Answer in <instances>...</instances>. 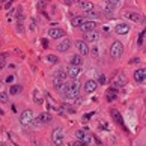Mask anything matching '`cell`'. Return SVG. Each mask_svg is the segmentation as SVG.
<instances>
[{"instance_id":"obj_1","label":"cell","mask_w":146,"mask_h":146,"mask_svg":"<svg viewBox=\"0 0 146 146\" xmlns=\"http://www.w3.org/2000/svg\"><path fill=\"white\" fill-rule=\"evenodd\" d=\"M62 92L65 94V96L69 100H72V98H77L78 96V92H80V84L77 82H69L66 84H63V88H62Z\"/></svg>"},{"instance_id":"obj_2","label":"cell","mask_w":146,"mask_h":146,"mask_svg":"<svg viewBox=\"0 0 146 146\" xmlns=\"http://www.w3.org/2000/svg\"><path fill=\"white\" fill-rule=\"evenodd\" d=\"M51 140L56 146H62L65 142V133L62 128H54L53 129V134H51Z\"/></svg>"},{"instance_id":"obj_3","label":"cell","mask_w":146,"mask_h":146,"mask_svg":"<svg viewBox=\"0 0 146 146\" xmlns=\"http://www.w3.org/2000/svg\"><path fill=\"white\" fill-rule=\"evenodd\" d=\"M122 53H123V45H122V42H119V41H115L111 44L110 47V56L113 59H119L122 56Z\"/></svg>"},{"instance_id":"obj_4","label":"cell","mask_w":146,"mask_h":146,"mask_svg":"<svg viewBox=\"0 0 146 146\" xmlns=\"http://www.w3.org/2000/svg\"><path fill=\"white\" fill-rule=\"evenodd\" d=\"M111 84L115 86V88H122V86H125V84H127V77H125V74H122V72L115 74V77L111 78Z\"/></svg>"},{"instance_id":"obj_5","label":"cell","mask_w":146,"mask_h":146,"mask_svg":"<svg viewBox=\"0 0 146 146\" xmlns=\"http://www.w3.org/2000/svg\"><path fill=\"white\" fill-rule=\"evenodd\" d=\"M32 121H33V111H32V110H24L23 113H21L20 122L23 123V125H29Z\"/></svg>"},{"instance_id":"obj_6","label":"cell","mask_w":146,"mask_h":146,"mask_svg":"<svg viewBox=\"0 0 146 146\" xmlns=\"http://www.w3.org/2000/svg\"><path fill=\"white\" fill-rule=\"evenodd\" d=\"M66 77H69V78H72V80H75V78H78V75H80V68H77V66H69L66 68Z\"/></svg>"},{"instance_id":"obj_7","label":"cell","mask_w":146,"mask_h":146,"mask_svg":"<svg viewBox=\"0 0 146 146\" xmlns=\"http://www.w3.org/2000/svg\"><path fill=\"white\" fill-rule=\"evenodd\" d=\"M100 39V33L96 30H92V32H88V33H84V42L88 44V42H96Z\"/></svg>"},{"instance_id":"obj_8","label":"cell","mask_w":146,"mask_h":146,"mask_svg":"<svg viewBox=\"0 0 146 146\" xmlns=\"http://www.w3.org/2000/svg\"><path fill=\"white\" fill-rule=\"evenodd\" d=\"M75 47H77V50H78L80 54H83V56H86V54L89 53V47H88V44H86L84 41H82V39L75 42Z\"/></svg>"},{"instance_id":"obj_9","label":"cell","mask_w":146,"mask_h":146,"mask_svg":"<svg viewBox=\"0 0 146 146\" xmlns=\"http://www.w3.org/2000/svg\"><path fill=\"white\" fill-rule=\"evenodd\" d=\"M134 80H136L137 83H145V80H146V69L145 68L137 69V71L134 72Z\"/></svg>"},{"instance_id":"obj_10","label":"cell","mask_w":146,"mask_h":146,"mask_svg":"<svg viewBox=\"0 0 146 146\" xmlns=\"http://www.w3.org/2000/svg\"><path fill=\"white\" fill-rule=\"evenodd\" d=\"M96 88H98L96 80H88V82L84 83V92H86V94H92V92H95Z\"/></svg>"},{"instance_id":"obj_11","label":"cell","mask_w":146,"mask_h":146,"mask_svg":"<svg viewBox=\"0 0 146 146\" xmlns=\"http://www.w3.org/2000/svg\"><path fill=\"white\" fill-rule=\"evenodd\" d=\"M96 26H98V24H96L95 21H84V23L80 26V29H82L84 33H88V32L95 30V29H96Z\"/></svg>"},{"instance_id":"obj_12","label":"cell","mask_w":146,"mask_h":146,"mask_svg":"<svg viewBox=\"0 0 146 146\" xmlns=\"http://www.w3.org/2000/svg\"><path fill=\"white\" fill-rule=\"evenodd\" d=\"M51 121H53V117H51L50 113H42V115H39L35 119L36 123H50Z\"/></svg>"},{"instance_id":"obj_13","label":"cell","mask_w":146,"mask_h":146,"mask_svg":"<svg viewBox=\"0 0 146 146\" xmlns=\"http://www.w3.org/2000/svg\"><path fill=\"white\" fill-rule=\"evenodd\" d=\"M48 36L50 38H62V36H65V32L62 30V29H57V27H51L50 30H48Z\"/></svg>"},{"instance_id":"obj_14","label":"cell","mask_w":146,"mask_h":146,"mask_svg":"<svg viewBox=\"0 0 146 146\" xmlns=\"http://www.w3.org/2000/svg\"><path fill=\"white\" fill-rule=\"evenodd\" d=\"M69 47H71V41H69L68 38H63V39L59 42V45H57L59 51H68Z\"/></svg>"},{"instance_id":"obj_15","label":"cell","mask_w":146,"mask_h":146,"mask_svg":"<svg viewBox=\"0 0 146 146\" xmlns=\"http://www.w3.org/2000/svg\"><path fill=\"white\" fill-rule=\"evenodd\" d=\"M116 33L117 35H127L128 32H129V26L128 24H125V23H121V24H117L116 26Z\"/></svg>"},{"instance_id":"obj_16","label":"cell","mask_w":146,"mask_h":146,"mask_svg":"<svg viewBox=\"0 0 146 146\" xmlns=\"http://www.w3.org/2000/svg\"><path fill=\"white\" fill-rule=\"evenodd\" d=\"M82 65H83V59H82V56H80V54H75V56L71 57V66L80 68Z\"/></svg>"},{"instance_id":"obj_17","label":"cell","mask_w":146,"mask_h":146,"mask_svg":"<svg viewBox=\"0 0 146 146\" xmlns=\"http://www.w3.org/2000/svg\"><path fill=\"white\" fill-rule=\"evenodd\" d=\"M21 90H23V86L21 84H12L9 88V94L11 95H17V94H20Z\"/></svg>"},{"instance_id":"obj_18","label":"cell","mask_w":146,"mask_h":146,"mask_svg":"<svg viewBox=\"0 0 146 146\" xmlns=\"http://www.w3.org/2000/svg\"><path fill=\"white\" fill-rule=\"evenodd\" d=\"M54 80H59V82H65L66 80V74H65V71H56L54 72Z\"/></svg>"},{"instance_id":"obj_19","label":"cell","mask_w":146,"mask_h":146,"mask_svg":"<svg viewBox=\"0 0 146 146\" xmlns=\"http://www.w3.org/2000/svg\"><path fill=\"white\" fill-rule=\"evenodd\" d=\"M84 17H72V26H75V27H80V26H82L83 23H84Z\"/></svg>"},{"instance_id":"obj_20","label":"cell","mask_w":146,"mask_h":146,"mask_svg":"<svg viewBox=\"0 0 146 146\" xmlns=\"http://www.w3.org/2000/svg\"><path fill=\"white\" fill-rule=\"evenodd\" d=\"M92 140H94V139H92L90 134L84 133V136H83V139L80 140V142H82V145H83V146H88V145H90V143H92Z\"/></svg>"},{"instance_id":"obj_21","label":"cell","mask_w":146,"mask_h":146,"mask_svg":"<svg viewBox=\"0 0 146 146\" xmlns=\"http://www.w3.org/2000/svg\"><path fill=\"white\" fill-rule=\"evenodd\" d=\"M80 8L84 9V11H92L94 3H92V2H80Z\"/></svg>"},{"instance_id":"obj_22","label":"cell","mask_w":146,"mask_h":146,"mask_svg":"<svg viewBox=\"0 0 146 146\" xmlns=\"http://www.w3.org/2000/svg\"><path fill=\"white\" fill-rule=\"evenodd\" d=\"M111 116L115 117V121L119 123V125H122V116L117 113V110H115V109H113V110H111Z\"/></svg>"},{"instance_id":"obj_23","label":"cell","mask_w":146,"mask_h":146,"mask_svg":"<svg viewBox=\"0 0 146 146\" xmlns=\"http://www.w3.org/2000/svg\"><path fill=\"white\" fill-rule=\"evenodd\" d=\"M127 18L128 20H133V21H139L140 20V15L136 14V12H128L127 14Z\"/></svg>"},{"instance_id":"obj_24","label":"cell","mask_w":146,"mask_h":146,"mask_svg":"<svg viewBox=\"0 0 146 146\" xmlns=\"http://www.w3.org/2000/svg\"><path fill=\"white\" fill-rule=\"evenodd\" d=\"M119 5H121V2H117V0H110V2H107V6H109V8H111V9L117 8Z\"/></svg>"},{"instance_id":"obj_25","label":"cell","mask_w":146,"mask_h":146,"mask_svg":"<svg viewBox=\"0 0 146 146\" xmlns=\"http://www.w3.org/2000/svg\"><path fill=\"white\" fill-rule=\"evenodd\" d=\"M47 62H50V63L54 65V63H57V62H59V59H57L54 54H48V56H47Z\"/></svg>"},{"instance_id":"obj_26","label":"cell","mask_w":146,"mask_h":146,"mask_svg":"<svg viewBox=\"0 0 146 146\" xmlns=\"http://www.w3.org/2000/svg\"><path fill=\"white\" fill-rule=\"evenodd\" d=\"M86 15H88V17L89 18H100V14L98 12H96V11H88V14H86Z\"/></svg>"},{"instance_id":"obj_27","label":"cell","mask_w":146,"mask_h":146,"mask_svg":"<svg viewBox=\"0 0 146 146\" xmlns=\"http://www.w3.org/2000/svg\"><path fill=\"white\" fill-rule=\"evenodd\" d=\"M0 102H8V94L6 92H0Z\"/></svg>"},{"instance_id":"obj_28","label":"cell","mask_w":146,"mask_h":146,"mask_svg":"<svg viewBox=\"0 0 146 146\" xmlns=\"http://www.w3.org/2000/svg\"><path fill=\"white\" fill-rule=\"evenodd\" d=\"M106 82H107V80H106L104 75H102V74H98V82H96V83H100V84H106Z\"/></svg>"},{"instance_id":"obj_29","label":"cell","mask_w":146,"mask_h":146,"mask_svg":"<svg viewBox=\"0 0 146 146\" xmlns=\"http://www.w3.org/2000/svg\"><path fill=\"white\" fill-rule=\"evenodd\" d=\"M5 60H6V54H0V68H3L5 66Z\"/></svg>"},{"instance_id":"obj_30","label":"cell","mask_w":146,"mask_h":146,"mask_svg":"<svg viewBox=\"0 0 146 146\" xmlns=\"http://www.w3.org/2000/svg\"><path fill=\"white\" fill-rule=\"evenodd\" d=\"M107 100H109V101L116 100V94H115V92H109V94H107Z\"/></svg>"},{"instance_id":"obj_31","label":"cell","mask_w":146,"mask_h":146,"mask_svg":"<svg viewBox=\"0 0 146 146\" xmlns=\"http://www.w3.org/2000/svg\"><path fill=\"white\" fill-rule=\"evenodd\" d=\"M143 41H145V30H143V32H142V33H140V35H139V44H140V45H142V44H143Z\"/></svg>"},{"instance_id":"obj_32","label":"cell","mask_w":146,"mask_h":146,"mask_svg":"<svg viewBox=\"0 0 146 146\" xmlns=\"http://www.w3.org/2000/svg\"><path fill=\"white\" fill-rule=\"evenodd\" d=\"M84 133H86V131H82V129H80V131H77V133H75V134H77V139H78V140H82L83 136H84Z\"/></svg>"},{"instance_id":"obj_33","label":"cell","mask_w":146,"mask_h":146,"mask_svg":"<svg viewBox=\"0 0 146 146\" xmlns=\"http://www.w3.org/2000/svg\"><path fill=\"white\" fill-rule=\"evenodd\" d=\"M89 51H92V54H94V56H98V48H96V47L89 48Z\"/></svg>"},{"instance_id":"obj_34","label":"cell","mask_w":146,"mask_h":146,"mask_svg":"<svg viewBox=\"0 0 146 146\" xmlns=\"http://www.w3.org/2000/svg\"><path fill=\"white\" fill-rule=\"evenodd\" d=\"M6 82H8V83H12V82H14V75H9V77L6 78Z\"/></svg>"},{"instance_id":"obj_35","label":"cell","mask_w":146,"mask_h":146,"mask_svg":"<svg viewBox=\"0 0 146 146\" xmlns=\"http://www.w3.org/2000/svg\"><path fill=\"white\" fill-rule=\"evenodd\" d=\"M139 62H140V59H139V57L133 59V60H129V63H139Z\"/></svg>"},{"instance_id":"obj_36","label":"cell","mask_w":146,"mask_h":146,"mask_svg":"<svg viewBox=\"0 0 146 146\" xmlns=\"http://www.w3.org/2000/svg\"><path fill=\"white\" fill-rule=\"evenodd\" d=\"M74 146H83V145H82V142H77V143H74Z\"/></svg>"}]
</instances>
